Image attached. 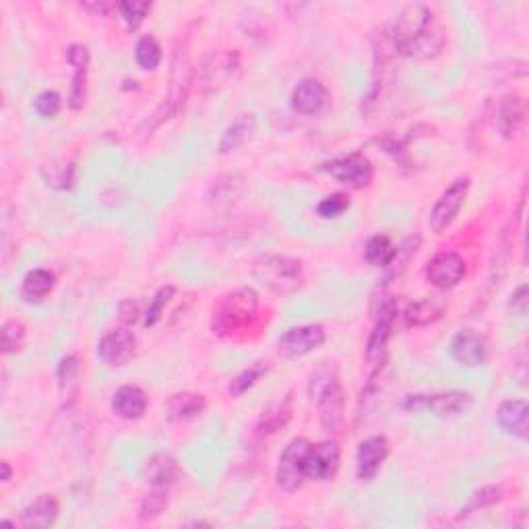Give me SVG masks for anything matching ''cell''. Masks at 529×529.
<instances>
[{
  "label": "cell",
  "instance_id": "23",
  "mask_svg": "<svg viewBox=\"0 0 529 529\" xmlns=\"http://www.w3.org/2000/svg\"><path fill=\"white\" fill-rule=\"evenodd\" d=\"M422 246V236L420 234H414V236H408L400 246H395L393 259L389 260V265L384 267V277H383V287L389 285L391 282H397L403 273L408 271L411 260L416 259L417 251Z\"/></svg>",
  "mask_w": 529,
  "mask_h": 529
},
{
  "label": "cell",
  "instance_id": "35",
  "mask_svg": "<svg viewBox=\"0 0 529 529\" xmlns=\"http://www.w3.org/2000/svg\"><path fill=\"white\" fill-rule=\"evenodd\" d=\"M168 507V490L166 488H153L152 492L143 496L141 507H139V517L143 521L158 519L160 515L166 511Z\"/></svg>",
  "mask_w": 529,
  "mask_h": 529
},
{
  "label": "cell",
  "instance_id": "12",
  "mask_svg": "<svg viewBox=\"0 0 529 529\" xmlns=\"http://www.w3.org/2000/svg\"><path fill=\"white\" fill-rule=\"evenodd\" d=\"M397 315H400V306H397L395 298H384L381 306H378L375 329H372L368 343H367V358L372 364H381L384 358V351H387V343L391 335H393V326L397 321Z\"/></svg>",
  "mask_w": 529,
  "mask_h": 529
},
{
  "label": "cell",
  "instance_id": "19",
  "mask_svg": "<svg viewBox=\"0 0 529 529\" xmlns=\"http://www.w3.org/2000/svg\"><path fill=\"white\" fill-rule=\"evenodd\" d=\"M496 422L500 430L515 439L527 441L529 436V409L524 400H507L496 409Z\"/></svg>",
  "mask_w": 529,
  "mask_h": 529
},
{
  "label": "cell",
  "instance_id": "8",
  "mask_svg": "<svg viewBox=\"0 0 529 529\" xmlns=\"http://www.w3.org/2000/svg\"><path fill=\"white\" fill-rule=\"evenodd\" d=\"M310 445L309 439H293L284 449L276 469V482L284 492H296L304 484V457Z\"/></svg>",
  "mask_w": 529,
  "mask_h": 529
},
{
  "label": "cell",
  "instance_id": "38",
  "mask_svg": "<svg viewBox=\"0 0 529 529\" xmlns=\"http://www.w3.org/2000/svg\"><path fill=\"white\" fill-rule=\"evenodd\" d=\"M174 293H176L174 285H161L160 290L153 293L152 302H149L147 312H145V326H155L160 323V318L163 317V310H166V306L172 302Z\"/></svg>",
  "mask_w": 529,
  "mask_h": 529
},
{
  "label": "cell",
  "instance_id": "34",
  "mask_svg": "<svg viewBox=\"0 0 529 529\" xmlns=\"http://www.w3.org/2000/svg\"><path fill=\"white\" fill-rule=\"evenodd\" d=\"M25 335H28V329L21 321L17 318H9L4 321L3 329H0V339H3V354H17L19 350L23 348Z\"/></svg>",
  "mask_w": 529,
  "mask_h": 529
},
{
  "label": "cell",
  "instance_id": "29",
  "mask_svg": "<svg viewBox=\"0 0 529 529\" xmlns=\"http://www.w3.org/2000/svg\"><path fill=\"white\" fill-rule=\"evenodd\" d=\"M293 414V406H292V395H285L284 400H279L276 403H271L269 408L263 411L259 420V434L267 436V434H276L279 430L287 426V422L292 420Z\"/></svg>",
  "mask_w": 529,
  "mask_h": 529
},
{
  "label": "cell",
  "instance_id": "32",
  "mask_svg": "<svg viewBox=\"0 0 529 529\" xmlns=\"http://www.w3.org/2000/svg\"><path fill=\"white\" fill-rule=\"evenodd\" d=\"M271 364L269 362H254L251 367L244 368L240 375H236L232 378V383L227 384V391H230L232 397H240L243 393H246L248 389H252L254 384H257L260 378H263L267 372H269Z\"/></svg>",
  "mask_w": 529,
  "mask_h": 529
},
{
  "label": "cell",
  "instance_id": "44",
  "mask_svg": "<svg viewBox=\"0 0 529 529\" xmlns=\"http://www.w3.org/2000/svg\"><path fill=\"white\" fill-rule=\"evenodd\" d=\"M0 469H3V482H9L11 480V475H12V469H11V466H9V461H3L0 463Z\"/></svg>",
  "mask_w": 529,
  "mask_h": 529
},
{
  "label": "cell",
  "instance_id": "9",
  "mask_svg": "<svg viewBox=\"0 0 529 529\" xmlns=\"http://www.w3.org/2000/svg\"><path fill=\"white\" fill-rule=\"evenodd\" d=\"M467 193H469V178H467V176H463V178H457L453 185H450L447 191L441 194L439 201H436L434 207H433V211H430V218H428L430 230H433L434 234L445 232L447 227L457 219V215H459L461 207L466 205Z\"/></svg>",
  "mask_w": 529,
  "mask_h": 529
},
{
  "label": "cell",
  "instance_id": "4",
  "mask_svg": "<svg viewBox=\"0 0 529 529\" xmlns=\"http://www.w3.org/2000/svg\"><path fill=\"white\" fill-rule=\"evenodd\" d=\"M310 400L317 403L318 417L325 433L335 434L343 424L345 414V393L342 383L329 370H318L312 375L309 384Z\"/></svg>",
  "mask_w": 529,
  "mask_h": 529
},
{
  "label": "cell",
  "instance_id": "39",
  "mask_svg": "<svg viewBox=\"0 0 529 529\" xmlns=\"http://www.w3.org/2000/svg\"><path fill=\"white\" fill-rule=\"evenodd\" d=\"M351 205L350 197L345 193H335V194H329V197H325L321 203L317 205V213L321 215L323 219H337L342 218V215L348 211Z\"/></svg>",
  "mask_w": 529,
  "mask_h": 529
},
{
  "label": "cell",
  "instance_id": "7",
  "mask_svg": "<svg viewBox=\"0 0 529 529\" xmlns=\"http://www.w3.org/2000/svg\"><path fill=\"white\" fill-rule=\"evenodd\" d=\"M321 169L326 176H331L333 180H337L339 185L356 188V191L367 188L372 178H375V166H372V161L367 155L358 152L325 161L321 163Z\"/></svg>",
  "mask_w": 529,
  "mask_h": 529
},
{
  "label": "cell",
  "instance_id": "36",
  "mask_svg": "<svg viewBox=\"0 0 529 529\" xmlns=\"http://www.w3.org/2000/svg\"><path fill=\"white\" fill-rule=\"evenodd\" d=\"M502 500V488L500 486H484L478 492L472 494V499L466 505V508H461L459 517H467V515L478 513L482 508H488L496 505V502Z\"/></svg>",
  "mask_w": 529,
  "mask_h": 529
},
{
  "label": "cell",
  "instance_id": "22",
  "mask_svg": "<svg viewBox=\"0 0 529 529\" xmlns=\"http://www.w3.org/2000/svg\"><path fill=\"white\" fill-rule=\"evenodd\" d=\"M58 515H61L58 500L52 494H42L29 507H25V511L21 513V525L28 529L52 527L56 524Z\"/></svg>",
  "mask_w": 529,
  "mask_h": 529
},
{
  "label": "cell",
  "instance_id": "13",
  "mask_svg": "<svg viewBox=\"0 0 529 529\" xmlns=\"http://www.w3.org/2000/svg\"><path fill=\"white\" fill-rule=\"evenodd\" d=\"M339 461H342V450L335 441L310 445L304 457V478L312 482H329L339 472Z\"/></svg>",
  "mask_w": 529,
  "mask_h": 529
},
{
  "label": "cell",
  "instance_id": "3",
  "mask_svg": "<svg viewBox=\"0 0 529 529\" xmlns=\"http://www.w3.org/2000/svg\"><path fill=\"white\" fill-rule=\"evenodd\" d=\"M252 277L279 296L296 293L304 287L302 263L284 254H263L252 263Z\"/></svg>",
  "mask_w": 529,
  "mask_h": 529
},
{
  "label": "cell",
  "instance_id": "21",
  "mask_svg": "<svg viewBox=\"0 0 529 529\" xmlns=\"http://www.w3.org/2000/svg\"><path fill=\"white\" fill-rule=\"evenodd\" d=\"M112 411L120 420H139L147 411V395L145 391L136 384H124L112 395Z\"/></svg>",
  "mask_w": 529,
  "mask_h": 529
},
{
  "label": "cell",
  "instance_id": "18",
  "mask_svg": "<svg viewBox=\"0 0 529 529\" xmlns=\"http://www.w3.org/2000/svg\"><path fill=\"white\" fill-rule=\"evenodd\" d=\"M389 457V441L384 436H370L362 441L356 455V474L362 482H370L381 472L383 463Z\"/></svg>",
  "mask_w": 529,
  "mask_h": 529
},
{
  "label": "cell",
  "instance_id": "11",
  "mask_svg": "<svg viewBox=\"0 0 529 529\" xmlns=\"http://www.w3.org/2000/svg\"><path fill=\"white\" fill-rule=\"evenodd\" d=\"M466 273V260H463L461 254L455 251H442L439 254H434L426 265V279L430 285L436 287V290H453V287L463 282Z\"/></svg>",
  "mask_w": 529,
  "mask_h": 529
},
{
  "label": "cell",
  "instance_id": "25",
  "mask_svg": "<svg viewBox=\"0 0 529 529\" xmlns=\"http://www.w3.org/2000/svg\"><path fill=\"white\" fill-rule=\"evenodd\" d=\"M447 312V304L439 298H424L411 302L403 310V321L408 326H428L441 321Z\"/></svg>",
  "mask_w": 529,
  "mask_h": 529
},
{
  "label": "cell",
  "instance_id": "43",
  "mask_svg": "<svg viewBox=\"0 0 529 529\" xmlns=\"http://www.w3.org/2000/svg\"><path fill=\"white\" fill-rule=\"evenodd\" d=\"M119 318L127 326L135 325L141 318V306H139V302H133V300H124V302H120V306H119Z\"/></svg>",
  "mask_w": 529,
  "mask_h": 529
},
{
  "label": "cell",
  "instance_id": "26",
  "mask_svg": "<svg viewBox=\"0 0 529 529\" xmlns=\"http://www.w3.org/2000/svg\"><path fill=\"white\" fill-rule=\"evenodd\" d=\"M145 478L153 488H169L178 478V461L169 453H155L145 463Z\"/></svg>",
  "mask_w": 529,
  "mask_h": 529
},
{
  "label": "cell",
  "instance_id": "30",
  "mask_svg": "<svg viewBox=\"0 0 529 529\" xmlns=\"http://www.w3.org/2000/svg\"><path fill=\"white\" fill-rule=\"evenodd\" d=\"M393 254L395 244L391 243L389 236H383V234L368 238L367 246H364V259H367V263L378 267V269H384L389 265V260L393 259Z\"/></svg>",
  "mask_w": 529,
  "mask_h": 529
},
{
  "label": "cell",
  "instance_id": "42",
  "mask_svg": "<svg viewBox=\"0 0 529 529\" xmlns=\"http://www.w3.org/2000/svg\"><path fill=\"white\" fill-rule=\"evenodd\" d=\"M527 296H529L527 285H519L517 290H515L513 296H511V302H508V310H511L513 315H519V317L527 315V306H529Z\"/></svg>",
  "mask_w": 529,
  "mask_h": 529
},
{
  "label": "cell",
  "instance_id": "2",
  "mask_svg": "<svg viewBox=\"0 0 529 529\" xmlns=\"http://www.w3.org/2000/svg\"><path fill=\"white\" fill-rule=\"evenodd\" d=\"M259 296L252 287H238L218 300L211 317V331L218 337H232L257 318Z\"/></svg>",
  "mask_w": 529,
  "mask_h": 529
},
{
  "label": "cell",
  "instance_id": "17",
  "mask_svg": "<svg viewBox=\"0 0 529 529\" xmlns=\"http://www.w3.org/2000/svg\"><path fill=\"white\" fill-rule=\"evenodd\" d=\"M67 62L73 67V83L69 91V106L70 110H81L87 97V70L91 62V54L87 45L73 44L67 50Z\"/></svg>",
  "mask_w": 529,
  "mask_h": 529
},
{
  "label": "cell",
  "instance_id": "6",
  "mask_svg": "<svg viewBox=\"0 0 529 529\" xmlns=\"http://www.w3.org/2000/svg\"><path fill=\"white\" fill-rule=\"evenodd\" d=\"M474 406V397L466 391H445V393H433V395H408L403 401V408L411 414L417 411H430V414L439 417H453L461 416Z\"/></svg>",
  "mask_w": 529,
  "mask_h": 529
},
{
  "label": "cell",
  "instance_id": "37",
  "mask_svg": "<svg viewBox=\"0 0 529 529\" xmlns=\"http://www.w3.org/2000/svg\"><path fill=\"white\" fill-rule=\"evenodd\" d=\"M120 17L127 23L128 31H136L145 23L149 12H152V3H139V0H133V3H119Z\"/></svg>",
  "mask_w": 529,
  "mask_h": 529
},
{
  "label": "cell",
  "instance_id": "28",
  "mask_svg": "<svg viewBox=\"0 0 529 529\" xmlns=\"http://www.w3.org/2000/svg\"><path fill=\"white\" fill-rule=\"evenodd\" d=\"M56 285L54 273L48 269H31L21 282V298L28 304H42Z\"/></svg>",
  "mask_w": 529,
  "mask_h": 529
},
{
  "label": "cell",
  "instance_id": "20",
  "mask_svg": "<svg viewBox=\"0 0 529 529\" xmlns=\"http://www.w3.org/2000/svg\"><path fill=\"white\" fill-rule=\"evenodd\" d=\"M525 122V102L519 95L502 97L499 108H496L494 127L507 139H513L519 133Z\"/></svg>",
  "mask_w": 529,
  "mask_h": 529
},
{
  "label": "cell",
  "instance_id": "41",
  "mask_svg": "<svg viewBox=\"0 0 529 529\" xmlns=\"http://www.w3.org/2000/svg\"><path fill=\"white\" fill-rule=\"evenodd\" d=\"M34 108H36V112L42 116V119H56L58 112H61V108H62V97H61V94H56V91L45 89L36 97Z\"/></svg>",
  "mask_w": 529,
  "mask_h": 529
},
{
  "label": "cell",
  "instance_id": "24",
  "mask_svg": "<svg viewBox=\"0 0 529 529\" xmlns=\"http://www.w3.org/2000/svg\"><path fill=\"white\" fill-rule=\"evenodd\" d=\"M207 408V400L199 393H176L166 403V417L169 422H186L201 416Z\"/></svg>",
  "mask_w": 529,
  "mask_h": 529
},
{
  "label": "cell",
  "instance_id": "15",
  "mask_svg": "<svg viewBox=\"0 0 529 529\" xmlns=\"http://www.w3.org/2000/svg\"><path fill=\"white\" fill-rule=\"evenodd\" d=\"M450 356L466 368L484 367L490 358L488 339L475 329H461L450 339Z\"/></svg>",
  "mask_w": 529,
  "mask_h": 529
},
{
  "label": "cell",
  "instance_id": "33",
  "mask_svg": "<svg viewBox=\"0 0 529 529\" xmlns=\"http://www.w3.org/2000/svg\"><path fill=\"white\" fill-rule=\"evenodd\" d=\"M161 45L153 36H143L135 45V61L143 70H155L161 62Z\"/></svg>",
  "mask_w": 529,
  "mask_h": 529
},
{
  "label": "cell",
  "instance_id": "1",
  "mask_svg": "<svg viewBox=\"0 0 529 529\" xmlns=\"http://www.w3.org/2000/svg\"><path fill=\"white\" fill-rule=\"evenodd\" d=\"M389 40L397 54L420 62L441 56L447 42L439 19L426 4L403 6L391 28Z\"/></svg>",
  "mask_w": 529,
  "mask_h": 529
},
{
  "label": "cell",
  "instance_id": "14",
  "mask_svg": "<svg viewBox=\"0 0 529 529\" xmlns=\"http://www.w3.org/2000/svg\"><path fill=\"white\" fill-rule=\"evenodd\" d=\"M136 339L133 331L127 326L108 331L100 342H97V358L110 368H122L135 358Z\"/></svg>",
  "mask_w": 529,
  "mask_h": 529
},
{
  "label": "cell",
  "instance_id": "40",
  "mask_svg": "<svg viewBox=\"0 0 529 529\" xmlns=\"http://www.w3.org/2000/svg\"><path fill=\"white\" fill-rule=\"evenodd\" d=\"M79 375H81V358L77 354L64 356L61 364H58V370H56L58 384H61V389L69 391L77 383Z\"/></svg>",
  "mask_w": 529,
  "mask_h": 529
},
{
  "label": "cell",
  "instance_id": "27",
  "mask_svg": "<svg viewBox=\"0 0 529 529\" xmlns=\"http://www.w3.org/2000/svg\"><path fill=\"white\" fill-rule=\"evenodd\" d=\"M254 128H257V119H254V114H238L236 119L232 120L230 127L224 130V135H221L218 145L219 153L226 155L236 152L238 147H243L252 136Z\"/></svg>",
  "mask_w": 529,
  "mask_h": 529
},
{
  "label": "cell",
  "instance_id": "5",
  "mask_svg": "<svg viewBox=\"0 0 529 529\" xmlns=\"http://www.w3.org/2000/svg\"><path fill=\"white\" fill-rule=\"evenodd\" d=\"M193 81V69L191 61H188L186 48H178L174 54V69H172V83H169L168 97H163L161 106L152 114V119L145 122V128L153 130L158 128L161 122L172 119L180 112L182 103H185L188 89H191Z\"/></svg>",
  "mask_w": 529,
  "mask_h": 529
},
{
  "label": "cell",
  "instance_id": "10",
  "mask_svg": "<svg viewBox=\"0 0 529 529\" xmlns=\"http://www.w3.org/2000/svg\"><path fill=\"white\" fill-rule=\"evenodd\" d=\"M326 333L325 326L318 323L293 326V329H287L277 342V350L284 358H302L309 356L312 351H317L325 343Z\"/></svg>",
  "mask_w": 529,
  "mask_h": 529
},
{
  "label": "cell",
  "instance_id": "16",
  "mask_svg": "<svg viewBox=\"0 0 529 529\" xmlns=\"http://www.w3.org/2000/svg\"><path fill=\"white\" fill-rule=\"evenodd\" d=\"M329 89L318 79H302L292 91V110L302 116H318L329 106Z\"/></svg>",
  "mask_w": 529,
  "mask_h": 529
},
{
  "label": "cell",
  "instance_id": "31",
  "mask_svg": "<svg viewBox=\"0 0 529 529\" xmlns=\"http://www.w3.org/2000/svg\"><path fill=\"white\" fill-rule=\"evenodd\" d=\"M45 185L58 191H70L75 186V166L70 161H52L42 169Z\"/></svg>",
  "mask_w": 529,
  "mask_h": 529
}]
</instances>
